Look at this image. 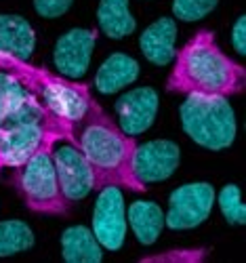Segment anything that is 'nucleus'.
<instances>
[{
    "instance_id": "39448f33",
    "label": "nucleus",
    "mask_w": 246,
    "mask_h": 263,
    "mask_svg": "<svg viewBox=\"0 0 246 263\" xmlns=\"http://www.w3.org/2000/svg\"><path fill=\"white\" fill-rule=\"evenodd\" d=\"M55 145V143H53ZM53 145H44L21 166H17L15 187L28 209L42 215H68L70 200L61 192L55 162L51 156Z\"/></svg>"
},
{
    "instance_id": "aec40b11",
    "label": "nucleus",
    "mask_w": 246,
    "mask_h": 263,
    "mask_svg": "<svg viewBox=\"0 0 246 263\" xmlns=\"http://www.w3.org/2000/svg\"><path fill=\"white\" fill-rule=\"evenodd\" d=\"M34 236L21 221H3L0 223V255H11L32 247Z\"/></svg>"
},
{
    "instance_id": "20e7f679",
    "label": "nucleus",
    "mask_w": 246,
    "mask_h": 263,
    "mask_svg": "<svg viewBox=\"0 0 246 263\" xmlns=\"http://www.w3.org/2000/svg\"><path fill=\"white\" fill-rule=\"evenodd\" d=\"M0 68L15 74L34 99H38L53 116L72 126L84 118L93 101L86 84L51 74L49 70L34 68L26 59H19L15 55L0 53Z\"/></svg>"
},
{
    "instance_id": "423d86ee",
    "label": "nucleus",
    "mask_w": 246,
    "mask_h": 263,
    "mask_svg": "<svg viewBox=\"0 0 246 263\" xmlns=\"http://www.w3.org/2000/svg\"><path fill=\"white\" fill-rule=\"evenodd\" d=\"M181 120L187 135L204 147L221 149L234 141L236 122L225 97L190 95L181 107Z\"/></svg>"
},
{
    "instance_id": "2eb2a0df",
    "label": "nucleus",
    "mask_w": 246,
    "mask_h": 263,
    "mask_svg": "<svg viewBox=\"0 0 246 263\" xmlns=\"http://www.w3.org/2000/svg\"><path fill=\"white\" fill-rule=\"evenodd\" d=\"M137 63L126 55H111L97 74V86L103 93H111L137 78Z\"/></svg>"
},
{
    "instance_id": "f257e3e1",
    "label": "nucleus",
    "mask_w": 246,
    "mask_h": 263,
    "mask_svg": "<svg viewBox=\"0 0 246 263\" xmlns=\"http://www.w3.org/2000/svg\"><path fill=\"white\" fill-rule=\"evenodd\" d=\"M74 143L91 166L95 190H145V183L137 177L135 171V156L139 147L137 141L126 135L95 99L88 105L84 118L74 124Z\"/></svg>"
},
{
    "instance_id": "5701e85b",
    "label": "nucleus",
    "mask_w": 246,
    "mask_h": 263,
    "mask_svg": "<svg viewBox=\"0 0 246 263\" xmlns=\"http://www.w3.org/2000/svg\"><path fill=\"white\" fill-rule=\"evenodd\" d=\"M217 5V0H175V15L181 19H200L204 17L213 7Z\"/></svg>"
},
{
    "instance_id": "6ab92c4d",
    "label": "nucleus",
    "mask_w": 246,
    "mask_h": 263,
    "mask_svg": "<svg viewBox=\"0 0 246 263\" xmlns=\"http://www.w3.org/2000/svg\"><path fill=\"white\" fill-rule=\"evenodd\" d=\"M130 223L135 230L137 238L143 245H149L156 240L162 226V215L160 209L152 202H137L130 206Z\"/></svg>"
},
{
    "instance_id": "f03ea898",
    "label": "nucleus",
    "mask_w": 246,
    "mask_h": 263,
    "mask_svg": "<svg viewBox=\"0 0 246 263\" xmlns=\"http://www.w3.org/2000/svg\"><path fill=\"white\" fill-rule=\"evenodd\" d=\"M166 89L200 97L240 95L244 91V68L217 47L213 32L202 30L177 53Z\"/></svg>"
},
{
    "instance_id": "4be33fe9",
    "label": "nucleus",
    "mask_w": 246,
    "mask_h": 263,
    "mask_svg": "<svg viewBox=\"0 0 246 263\" xmlns=\"http://www.w3.org/2000/svg\"><path fill=\"white\" fill-rule=\"evenodd\" d=\"M221 209L225 213L228 221L232 223H244V206L240 202V192L236 185H228L221 192Z\"/></svg>"
},
{
    "instance_id": "4468645a",
    "label": "nucleus",
    "mask_w": 246,
    "mask_h": 263,
    "mask_svg": "<svg viewBox=\"0 0 246 263\" xmlns=\"http://www.w3.org/2000/svg\"><path fill=\"white\" fill-rule=\"evenodd\" d=\"M173 40H175V24L171 19H160L143 32L141 49L154 63H166L173 55Z\"/></svg>"
},
{
    "instance_id": "dca6fc26",
    "label": "nucleus",
    "mask_w": 246,
    "mask_h": 263,
    "mask_svg": "<svg viewBox=\"0 0 246 263\" xmlns=\"http://www.w3.org/2000/svg\"><path fill=\"white\" fill-rule=\"evenodd\" d=\"M99 21L107 36H126L135 28V19L126 11V0H103L99 9Z\"/></svg>"
},
{
    "instance_id": "b1692460",
    "label": "nucleus",
    "mask_w": 246,
    "mask_h": 263,
    "mask_svg": "<svg viewBox=\"0 0 246 263\" xmlns=\"http://www.w3.org/2000/svg\"><path fill=\"white\" fill-rule=\"evenodd\" d=\"M72 0H36V9L40 15H47V17H57L61 13L68 11Z\"/></svg>"
},
{
    "instance_id": "393cba45",
    "label": "nucleus",
    "mask_w": 246,
    "mask_h": 263,
    "mask_svg": "<svg viewBox=\"0 0 246 263\" xmlns=\"http://www.w3.org/2000/svg\"><path fill=\"white\" fill-rule=\"evenodd\" d=\"M234 45H236L238 53L244 55V17H240L238 24H236V30H234Z\"/></svg>"
},
{
    "instance_id": "ddd939ff",
    "label": "nucleus",
    "mask_w": 246,
    "mask_h": 263,
    "mask_svg": "<svg viewBox=\"0 0 246 263\" xmlns=\"http://www.w3.org/2000/svg\"><path fill=\"white\" fill-rule=\"evenodd\" d=\"M34 49V32L21 17L0 15V53L26 59Z\"/></svg>"
},
{
    "instance_id": "a878e982",
    "label": "nucleus",
    "mask_w": 246,
    "mask_h": 263,
    "mask_svg": "<svg viewBox=\"0 0 246 263\" xmlns=\"http://www.w3.org/2000/svg\"><path fill=\"white\" fill-rule=\"evenodd\" d=\"M0 168H3V162H0Z\"/></svg>"
},
{
    "instance_id": "a211bd4d",
    "label": "nucleus",
    "mask_w": 246,
    "mask_h": 263,
    "mask_svg": "<svg viewBox=\"0 0 246 263\" xmlns=\"http://www.w3.org/2000/svg\"><path fill=\"white\" fill-rule=\"evenodd\" d=\"M63 257L68 261H99L101 251L84 228H72L63 234Z\"/></svg>"
},
{
    "instance_id": "6e6552de",
    "label": "nucleus",
    "mask_w": 246,
    "mask_h": 263,
    "mask_svg": "<svg viewBox=\"0 0 246 263\" xmlns=\"http://www.w3.org/2000/svg\"><path fill=\"white\" fill-rule=\"evenodd\" d=\"M213 206V190L206 183H194L179 187L171 196V211L166 223L173 230H185L202 223Z\"/></svg>"
},
{
    "instance_id": "9d476101",
    "label": "nucleus",
    "mask_w": 246,
    "mask_h": 263,
    "mask_svg": "<svg viewBox=\"0 0 246 263\" xmlns=\"http://www.w3.org/2000/svg\"><path fill=\"white\" fill-rule=\"evenodd\" d=\"M179 160V149L171 141H154L147 143L143 149L137 147L135 156V171L137 177L145 181H160L175 171Z\"/></svg>"
},
{
    "instance_id": "f3484780",
    "label": "nucleus",
    "mask_w": 246,
    "mask_h": 263,
    "mask_svg": "<svg viewBox=\"0 0 246 263\" xmlns=\"http://www.w3.org/2000/svg\"><path fill=\"white\" fill-rule=\"evenodd\" d=\"M30 97V91L15 74L0 68V122H5L11 114H15Z\"/></svg>"
},
{
    "instance_id": "9b49d317",
    "label": "nucleus",
    "mask_w": 246,
    "mask_h": 263,
    "mask_svg": "<svg viewBox=\"0 0 246 263\" xmlns=\"http://www.w3.org/2000/svg\"><path fill=\"white\" fill-rule=\"evenodd\" d=\"M93 40H95V32H86V30H74L59 38L55 49V61L59 70L70 76L82 74L88 65Z\"/></svg>"
},
{
    "instance_id": "412c9836",
    "label": "nucleus",
    "mask_w": 246,
    "mask_h": 263,
    "mask_svg": "<svg viewBox=\"0 0 246 263\" xmlns=\"http://www.w3.org/2000/svg\"><path fill=\"white\" fill-rule=\"evenodd\" d=\"M206 257L204 249H192V251H166L141 257V263H196Z\"/></svg>"
},
{
    "instance_id": "f8f14e48",
    "label": "nucleus",
    "mask_w": 246,
    "mask_h": 263,
    "mask_svg": "<svg viewBox=\"0 0 246 263\" xmlns=\"http://www.w3.org/2000/svg\"><path fill=\"white\" fill-rule=\"evenodd\" d=\"M156 93L152 89H139L135 93H128L118 101V112H120V120L122 126L133 133H141L145 130L156 114Z\"/></svg>"
},
{
    "instance_id": "7ed1b4c3",
    "label": "nucleus",
    "mask_w": 246,
    "mask_h": 263,
    "mask_svg": "<svg viewBox=\"0 0 246 263\" xmlns=\"http://www.w3.org/2000/svg\"><path fill=\"white\" fill-rule=\"evenodd\" d=\"M57 141L74 143V126L59 120L38 99L30 97L15 114L0 122V162L17 168L38 149Z\"/></svg>"
},
{
    "instance_id": "1a4fd4ad",
    "label": "nucleus",
    "mask_w": 246,
    "mask_h": 263,
    "mask_svg": "<svg viewBox=\"0 0 246 263\" xmlns=\"http://www.w3.org/2000/svg\"><path fill=\"white\" fill-rule=\"evenodd\" d=\"M95 234L107 249H120L124 240L122 196L116 187H105L95 206Z\"/></svg>"
},
{
    "instance_id": "0eeeda50",
    "label": "nucleus",
    "mask_w": 246,
    "mask_h": 263,
    "mask_svg": "<svg viewBox=\"0 0 246 263\" xmlns=\"http://www.w3.org/2000/svg\"><path fill=\"white\" fill-rule=\"evenodd\" d=\"M51 156L55 162V171L59 177L61 192L70 202L80 200L93 190V173L91 166L84 160L82 152L76 147V143L65 141L63 145L51 149Z\"/></svg>"
}]
</instances>
